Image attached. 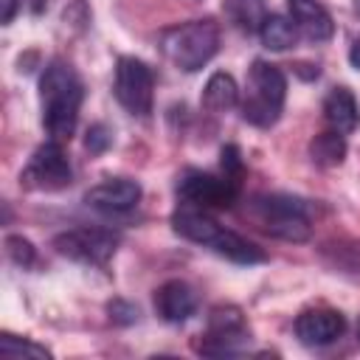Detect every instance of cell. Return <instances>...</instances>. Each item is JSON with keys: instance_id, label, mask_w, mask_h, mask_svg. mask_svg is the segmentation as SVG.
<instances>
[{"instance_id": "1", "label": "cell", "mask_w": 360, "mask_h": 360, "mask_svg": "<svg viewBox=\"0 0 360 360\" xmlns=\"http://www.w3.org/2000/svg\"><path fill=\"white\" fill-rule=\"evenodd\" d=\"M82 98L84 90L76 70L62 59L48 62L39 76V101H42V127L51 135V141L59 143L70 141V135L76 132Z\"/></svg>"}, {"instance_id": "2", "label": "cell", "mask_w": 360, "mask_h": 360, "mask_svg": "<svg viewBox=\"0 0 360 360\" xmlns=\"http://www.w3.org/2000/svg\"><path fill=\"white\" fill-rule=\"evenodd\" d=\"M287 98V79L278 65H270L264 59H256L248 70L245 98H242V118L253 127H273L281 118Z\"/></svg>"}, {"instance_id": "3", "label": "cell", "mask_w": 360, "mask_h": 360, "mask_svg": "<svg viewBox=\"0 0 360 360\" xmlns=\"http://www.w3.org/2000/svg\"><path fill=\"white\" fill-rule=\"evenodd\" d=\"M217 51H219V25L211 17L191 20L163 34V53L172 59L177 70L186 73L205 68Z\"/></svg>"}, {"instance_id": "4", "label": "cell", "mask_w": 360, "mask_h": 360, "mask_svg": "<svg viewBox=\"0 0 360 360\" xmlns=\"http://www.w3.org/2000/svg\"><path fill=\"white\" fill-rule=\"evenodd\" d=\"M253 214L259 219V225L284 242H307L312 233V222L307 214L304 200L290 197V194H264L256 197L253 202Z\"/></svg>"}, {"instance_id": "5", "label": "cell", "mask_w": 360, "mask_h": 360, "mask_svg": "<svg viewBox=\"0 0 360 360\" xmlns=\"http://www.w3.org/2000/svg\"><path fill=\"white\" fill-rule=\"evenodd\" d=\"M112 93L129 115L146 118L152 112V101H155V73H152V68L146 62L135 59V56H121L118 65H115Z\"/></svg>"}, {"instance_id": "6", "label": "cell", "mask_w": 360, "mask_h": 360, "mask_svg": "<svg viewBox=\"0 0 360 360\" xmlns=\"http://www.w3.org/2000/svg\"><path fill=\"white\" fill-rule=\"evenodd\" d=\"M70 183H73V169L59 141H48L37 146L25 169L20 172V186L28 191H62Z\"/></svg>"}, {"instance_id": "7", "label": "cell", "mask_w": 360, "mask_h": 360, "mask_svg": "<svg viewBox=\"0 0 360 360\" xmlns=\"http://www.w3.org/2000/svg\"><path fill=\"white\" fill-rule=\"evenodd\" d=\"M53 248L82 264H107L118 248V236L104 228H73L53 236Z\"/></svg>"}, {"instance_id": "8", "label": "cell", "mask_w": 360, "mask_h": 360, "mask_svg": "<svg viewBox=\"0 0 360 360\" xmlns=\"http://www.w3.org/2000/svg\"><path fill=\"white\" fill-rule=\"evenodd\" d=\"M177 197L186 205H197V208H231L239 197V186L225 177L188 169L177 180Z\"/></svg>"}, {"instance_id": "9", "label": "cell", "mask_w": 360, "mask_h": 360, "mask_svg": "<svg viewBox=\"0 0 360 360\" xmlns=\"http://www.w3.org/2000/svg\"><path fill=\"white\" fill-rule=\"evenodd\" d=\"M250 340L248 323L236 307H217L208 315V332L197 346L202 354H236Z\"/></svg>"}, {"instance_id": "10", "label": "cell", "mask_w": 360, "mask_h": 360, "mask_svg": "<svg viewBox=\"0 0 360 360\" xmlns=\"http://www.w3.org/2000/svg\"><path fill=\"white\" fill-rule=\"evenodd\" d=\"M346 332V318L338 309H304L295 318V335L304 346H329Z\"/></svg>"}, {"instance_id": "11", "label": "cell", "mask_w": 360, "mask_h": 360, "mask_svg": "<svg viewBox=\"0 0 360 360\" xmlns=\"http://www.w3.org/2000/svg\"><path fill=\"white\" fill-rule=\"evenodd\" d=\"M155 312L166 323H183L197 312V292L191 284L172 278L155 290Z\"/></svg>"}, {"instance_id": "12", "label": "cell", "mask_w": 360, "mask_h": 360, "mask_svg": "<svg viewBox=\"0 0 360 360\" xmlns=\"http://www.w3.org/2000/svg\"><path fill=\"white\" fill-rule=\"evenodd\" d=\"M141 200V186L135 180H127V177H112V180H104L98 186H93L87 194H84V202L98 208V211H107V214H121V211H129L135 208Z\"/></svg>"}, {"instance_id": "13", "label": "cell", "mask_w": 360, "mask_h": 360, "mask_svg": "<svg viewBox=\"0 0 360 360\" xmlns=\"http://www.w3.org/2000/svg\"><path fill=\"white\" fill-rule=\"evenodd\" d=\"M292 25L312 42H326L335 34L332 14L318 0H287Z\"/></svg>"}, {"instance_id": "14", "label": "cell", "mask_w": 360, "mask_h": 360, "mask_svg": "<svg viewBox=\"0 0 360 360\" xmlns=\"http://www.w3.org/2000/svg\"><path fill=\"white\" fill-rule=\"evenodd\" d=\"M172 228L177 236L194 242V245H205L211 248V242L219 236L222 225L217 219H211L205 214V208H197V205H183L172 214Z\"/></svg>"}, {"instance_id": "15", "label": "cell", "mask_w": 360, "mask_h": 360, "mask_svg": "<svg viewBox=\"0 0 360 360\" xmlns=\"http://www.w3.org/2000/svg\"><path fill=\"white\" fill-rule=\"evenodd\" d=\"M323 118L335 132H354L360 124V110L349 87H332L323 98Z\"/></svg>"}, {"instance_id": "16", "label": "cell", "mask_w": 360, "mask_h": 360, "mask_svg": "<svg viewBox=\"0 0 360 360\" xmlns=\"http://www.w3.org/2000/svg\"><path fill=\"white\" fill-rule=\"evenodd\" d=\"M200 101H202V107H205L208 112H228L231 107H236V101H239V87H236L233 76L225 73V70L211 73L208 82H205V87H202V98H200Z\"/></svg>"}, {"instance_id": "17", "label": "cell", "mask_w": 360, "mask_h": 360, "mask_svg": "<svg viewBox=\"0 0 360 360\" xmlns=\"http://www.w3.org/2000/svg\"><path fill=\"white\" fill-rule=\"evenodd\" d=\"M211 250L217 256H225V259L236 262V264H259V262L267 259L262 248H256L253 242H248L245 236H239V233H233L228 228L219 231V236L211 242Z\"/></svg>"}, {"instance_id": "18", "label": "cell", "mask_w": 360, "mask_h": 360, "mask_svg": "<svg viewBox=\"0 0 360 360\" xmlns=\"http://www.w3.org/2000/svg\"><path fill=\"white\" fill-rule=\"evenodd\" d=\"M222 11L245 34H259V28L267 17L264 0H222Z\"/></svg>"}, {"instance_id": "19", "label": "cell", "mask_w": 360, "mask_h": 360, "mask_svg": "<svg viewBox=\"0 0 360 360\" xmlns=\"http://www.w3.org/2000/svg\"><path fill=\"white\" fill-rule=\"evenodd\" d=\"M309 158H312L315 166H323V169L340 166L343 158H346V138H343V132H335V129L318 132L309 141Z\"/></svg>"}, {"instance_id": "20", "label": "cell", "mask_w": 360, "mask_h": 360, "mask_svg": "<svg viewBox=\"0 0 360 360\" xmlns=\"http://www.w3.org/2000/svg\"><path fill=\"white\" fill-rule=\"evenodd\" d=\"M259 37H262V45L264 48H270V51H287V48L295 45L298 31H295L292 20H287L281 14H267L264 22H262V28H259Z\"/></svg>"}, {"instance_id": "21", "label": "cell", "mask_w": 360, "mask_h": 360, "mask_svg": "<svg viewBox=\"0 0 360 360\" xmlns=\"http://www.w3.org/2000/svg\"><path fill=\"white\" fill-rule=\"evenodd\" d=\"M0 352L6 357H37V360H48L51 357V349L34 343V340H25V338H14V335H3L0 338Z\"/></svg>"}, {"instance_id": "22", "label": "cell", "mask_w": 360, "mask_h": 360, "mask_svg": "<svg viewBox=\"0 0 360 360\" xmlns=\"http://www.w3.org/2000/svg\"><path fill=\"white\" fill-rule=\"evenodd\" d=\"M219 166H222V177L242 186V177H245V160H242V152L236 143H225L222 152H219Z\"/></svg>"}, {"instance_id": "23", "label": "cell", "mask_w": 360, "mask_h": 360, "mask_svg": "<svg viewBox=\"0 0 360 360\" xmlns=\"http://www.w3.org/2000/svg\"><path fill=\"white\" fill-rule=\"evenodd\" d=\"M6 253H8V259L17 264V267H31L34 264V259H37V248L25 239V236H20V233H8L6 236Z\"/></svg>"}, {"instance_id": "24", "label": "cell", "mask_w": 360, "mask_h": 360, "mask_svg": "<svg viewBox=\"0 0 360 360\" xmlns=\"http://www.w3.org/2000/svg\"><path fill=\"white\" fill-rule=\"evenodd\" d=\"M110 143H112V132H110L104 124H93V127L87 129L84 146H87V152H90V155H101V152H107V149H110Z\"/></svg>"}, {"instance_id": "25", "label": "cell", "mask_w": 360, "mask_h": 360, "mask_svg": "<svg viewBox=\"0 0 360 360\" xmlns=\"http://www.w3.org/2000/svg\"><path fill=\"white\" fill-rule=\"evenodd\" d=\"M107 312H110V318H112L115 323H121V326H129V323L138 321V307L129 304V301H121V298L110 301V304H107Z\"/></svg>"}, {"instance_id": "26", "label": "cell", "mask_w": 360, "mask_h": 360, "mask_svg": "<svg viewBox=\"0 0 360 360\" xmlns=\"http://www.w3.org/2000/svg\"><path fill=\"white\" fill-rule=\"evenodd\" d=\"M17 8H20V0H0V20L8 25L17 14Z\"/></svg>"}, {"instance_id": "27", "label": "cell", "mask_w": 360, "mask_h": 360, "mask_svg": "<svg viewBox=\"0 0 360 360\" xmlns=\"http://www.w3.org/2000/svg\"><path fill=\"white\" fill-rule=\"evenodd\" d=\"M349 62H352V68H357L360 70V37L352 42V48H349Z\"/></svg>"}, {"instance_id": "28", "label": "cell", "mask_w": 360, "mask_h": 360, "mask_svg": "<svg viewBox=\"0 0 360 360\" xmlns=\"http://www.w3.org/2000/svg\"><path fill=\"white\" fill-rule=\"evenodd\" d=\"M354 11H357V14H360V0H354Z\"/></svg>"}, {"instance_id": "29", "label": "cell", "mask_w": 360, "mask_h": 360, "mask_svg": "<svg viewBox=\"0 0 360 360\" xmlns=\"http://www.w3.org/2000/svg\"><path fill=\"white\" fill-rule=\"evenodd\" d=\"M357 338H360V321H357Z\"/></svg>"}]
</instances>
